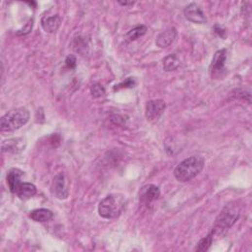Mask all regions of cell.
Here are the masks:
<instances>
[{
	"label": "cell",
	"mask_w": 252,
	"mask_h": 252,
	"mask_svg": "<svg viewBox=\"0 0 252 252\" xmlns=\"http://www.w3.org/2000/svg\"><path fill=\"white\" fill-rule=\"evenodd\" d=\"M205 160L201 156H192L179 163L174 168L173 175L179 183H187L196 177L204 168Z\"/></svg>",
	"instance_id": "obj_1"
},
{
	"label": "cell",
	"mask_w": 252,
	"mask_h": 252,
	"mask_svg": "<svg viewBox=\"0 0 252 252\" xmlns=\"http://www.w3.org/2000/svg\"><path fill=\"white\" fill-rule=\"evenodd\" d=\"M240 215V210L237 205H227L222 212L219 214L215 221L214 227H213V233L214 236L218 235L222 236L226 235V233L235 224V222L238 220Z\"/></svg>",
	"instance_id": "obj_2"
},
{
	"label": "cell",
	"mask_w": 252,
	"mask_h": 252,
	"mask_svg": "<svg viewBox=\"0 0 252 252\" xmlns=\"http://www.w3.org/2000/svg\"><path fill=\"white\" fill-rule=\"evenodd\" d=\"M30 120V113L25 107H17L6 113L1 118L0 130L12 132L20 129Z\"/></svg>",
	"instance_id": "obj_3"
},
{
	"label": "cell",
	"mask_w": 252,
	"mask_h": 252,
	"mask_svg": "<svg viewBox=\"0 0 252 252\" xmlns=\"http://www.w3.org/2000/svg\"><path fill=\"white\" fill-rule=\"evenodd\" d=\"M123 198L118 195H109L99 204V214L103 219H114L121 213Z\"/></svg>",
	"instance_id": "obj_4"
},
{
	"label": "cell",
	"mask_w": 252,
	"mask_h": 252,
	"mask_svg": "<svg viewBox=\"0 0 252 252\" xmlns=\"http://www.w3.org/2000/svg\"><path fill=\"white\" fill-rule=\"evenodd\" d=\"M50 190L52 195L59 200H63L68 197L69 192L66 185V176L63 172H60L54 176Z\"/></svg>",
	"instance_id": "obj_5"
},
{
	"label": "cell",
	"mask_w": 252,
	"mask_h": 252,
	"mask_svg": "<svg viewBox=\"0 0 252 252\" xmlns=\"http://www.w3.org/2000/svg\"><path fill=\"white\" fill-rule=\"evenodd\" d=\"M166 102L163 100L149 101L146 104L145 115L148 120H158L166 111Z\"/></svg>",
	"instance_id": "obj_6"
},
{
	"label": "cell",
	"mask_w": 252,
	"mask_h": 252,
	"mask_svg": "<svg viewBox=\"0 0 252 252\" xmlns=\"http://www.w3.org/2000/svg\"><path fill=\"white\" fill-rule=\"evenodd\" d=\"M161 196L160 188L154 185H147L143 186L140 190L139 200L143 205H149L152 202L158 200Z\"/></svg>",
	"instance_id": "obj_7"
},
{
	"label": "cell",
	"mask_w": 252,
	"mask_h": 252,
	"mask_svg": "<svg viewBox=\"0 0 252 252\" xmlns=\"http://www.w3.org/2000/svg\"><path fill=\"white\" fill-rule=\"evenodd\" d=\"M227 60V50H220L216 51L210 65V73L212 77L219 76L225 68V62Z\"/></svg>",
	"instance_id": "obj_8"
},
{
	"label": "cell",
	"mask_w": 252,
	"mask_h": 252,
	"mask_svg": "<svg viewBox=\"0 0 252 252\" xmlns=\"http://www.w3.org/2000/svg\"><path fill=\"white\" fill-rule=\"evenodd\" d=\"M185 16L189 22H192L194 24L201 25L207 22L205 13L196 3H190L185 8Z\"/></svg>",
	"instance_id": "obj_9"
},
{
	"label": "cell",
	"mask_w": 252,
	"mask_h": 252,
	"mask_svg": "<svg viewBox=\"0 0 252 252\" xmlns=\"http://www.w3.org/2000/svg\"><path fill=\"white\" fill-rule=\"evenodd\" d=\"M177 37V31L175 28L170 27L167 30L163 31L158 37L156 41V45L161 49H166L169 47Z\"/></svg>",
	"instance_id": "obj_10"
},
{
	"label": "cell",
	"mask_w": 252,
	"mask_h": 252,
	"mask_svg": "<svg viewBox=\"0 0 252 252\" xmlns=\"http://www.w3.org/2000/svg\"><path fill=\"white\" fill-rule=\"evenodd\" d=\"M23 174H24V172L21 169H19V168H12L7 173V177H6L7 185L9 186L10 191L13 194L16 193L18 187L22 184V179L21 178H22Z\"/></svg>",
	"instance_id": "obj_11"
},
{
	"label": "cell",
	"mask_w": 252,
	"mask_h": 252,
	"mask_svg": "<svg viewBox=\"0 0 252 252\" xmlns=\"http://www.w3.org/2000/svg\"><path fill=\"white\" fill-rule=\"evenodd\" d=\"M42 27L45 30V32L53 34L56 33L61 25V19L58 15H52V16H45L42 19Z\"/></svg>",
	"instance_id": "obj_12"
},
{
	"label": "cell",
	"mask_w": 252,
	"mask_h": 252,
	"mask_svg": "<svg viewBox=\"0 0 252 252\" xmlns=\"http://www.w3.org/2000/svg\"><path fill=\"white\" fill-rule=\"evenodd\" d=\"M29 217L34 221V222H38V223H46V222H50L52 220L53 218V213L49 210V209H35L30 212Z\"/></svg>",
	"instance_id": "obj_13"
},
{
	"label": "cell",
	"mask_w": 252,
	"mask_h": 252,
	"mask_svg": "<svg viewBox=\"0 0 252 252\" xmlns=\"http://www.w3.org/2000/svg\"><path fill=\"white\" fill-rule=\"evenodd\" d=\"M25 148V141L20 138L9 139L3 141L2 143V151L9 153H17L23 151Z\"/></svg>",
	"instance_id": "obj_14"
},
{
	"label": "cell",
	"mask_w": 252,
	"mask_h": 252,
	"mask_svg": "<svg viewBox=\"0 0 252 252\" xmlns=\"http://www.w3.org/2000/svg\"><path fill=\"white\" fill-rule=\"evenodd\" d=\"M35 194H37V187L30 183H22L15 193L21 200H28Z\"/></svg>",
	"instance_id": "obj_15"
},
{
	"label": "cell",
	"mask_w": 252,
	"mask_h": 252,
	"mask_svg": "<svg viewBox=\"0 0 252 252\" xmlns=\"http://www.w3.org/2000/svg\"><path fill=\"white\" fill-rule=\"evenodd\" d=\"M179 65H181V61L175 54H169L163 59V67L166 72L174 71L179 67Z\"/></svg>",
	"instance_id": "obj_16"
},
{
	"label": "cell",
	"mask_w": 252,
	"mask_h": 252,
	"mask_svg": "<svg viewBox=\"0 0 252 252\" xmlns=\"http://www.w3.org/2000/svg\"><path fill=\"white\" fill-rule=\"evenodd\" d=\"M147 32V27L144 25H139L137 27H135L134 29L130 30L127 33V38L129 41H136L139 38H141L142 35H144Z\"/></svg>",
	"instance_id": "obj_17"
},
{
	"label": "cell",
	"mask_w": 252,
	"mask_h": 252,
	"mask_svg": "<svg viewBox=\"0 0 252 252\" xmlns=\"http://www.w3.org/2000/svg\"><path fill=\"white\" fill-rule=\"evenodd\" d=\"M213 238H214V233L213 231L210 232V234L205 236L204 238H202L198 243H197V246L195 248L196 251H200V252H204V251H207L211 245H212V242H213Z\"/></svg>",
	"instance_id": "obj_18"
},
{
	"label": "cell",
	"mask_w": 252,
	"mask_h": 252,
	"mask_svg": "<svg viewBox=\"0 0 252 252\" xmlns=\"http://www.w3.org/2000/svg\"><path fill=\"white\" fill-rule=\"evenodd\" d=\"M91 94L94 98H101L105 94V90L101 84L96 83L91 87Z\"/></svg>",
	"instance_id": "obj_19"
},
{
	"label": "cell",
	"mask_w": 252,
	"mask_h": 252,
	"mask_svg": "<svg viewBox=\"0 0 252 252\" xmlns=\"http://www.w3.org/2000/svg\"><path fill=\"white\" fill-rule=\"evenodd\" d=\"M33 26H34V20L30 19L23 28H21L19 31H17V35H26L28 34L31 33V31L33 30Z\"/></svg>",
	"instance_id": "obj_20"
},
{
	"label": "cell",
	"mask_w": 252,
	"mask_h": 252,
	"mask_svg": "<svg viewBox=\"0 0 252 252\" xmlns=\"http://www.w3.org/2000/svg\"><path fill=\"white\" fill-rule=\"evenodd\" d=\"M65 63H66V66L69 68V69H74L76 67V57L74 55H69L67 56L66 60H65Z\"/></svg>",
	"instance_id": "obj_21"
},
{
	"label": "cell",
	"mask_w": 252,
	"mask_h": 252,
	"mask_svg": "<svg viewBox=\"0 0 252 252\" xmlns=\"http://www.w3.org/2000/svg\"><path fill=\"white\" fill-rule=\"evenodd\" d=\"M134 85H135V81H133L132 78H128L123 83H121L120 85L116 86V90L120 89V88H132Z\"/></svg>",
	"instance_id": "obj_22"
},
{
	"label": "cell",
	"mask_w": 252,
	"mask_h": 252,
	"mask_svg": "<svg viewBox=\"0 0 252 252\" xmlns=\"http://www.w3.org/2000/svg\"><path fill=\"white\" fill-rule=\"evenodd\" d=\"M118 3L123 6H133L135 4V1H118Z\"/></svg>",
	"instance_id": "obj_23"
}]
</instances>
